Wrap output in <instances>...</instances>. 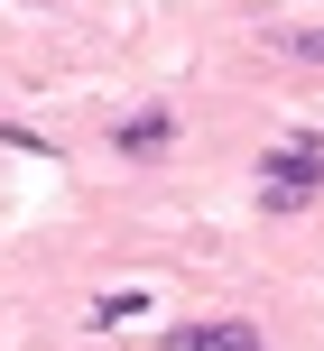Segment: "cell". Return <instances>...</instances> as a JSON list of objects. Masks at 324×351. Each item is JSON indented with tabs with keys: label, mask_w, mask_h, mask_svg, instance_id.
I'll list each match as a JSON object with an SVG mask.
<instances>
[{
	"label": "cell",
	"mask_w": 324,
	"mask_h": 351,
	"mask_svg": "<svg viewBox=\"0 0 324 351\" xmlns=\"http://www.w3.org/2000/svg\"><path fill=\"white\" fill-rule=\"evenodd\" d=\"M259 176H269V185H259V204H269V213H297V204L324 185V139H288V148H269V167H259Z\"/></svg>",
	"instance_id": "obj_1"
},
{
	"label": "cell",
	"mask_w": 324,
	"mask_h": 351,
	"mask_svg": "<svg viewBox=\"0 0 324 351\" xmlns=\"http://www.w3.org/2000/svg\"><path fill=\"white\" fill-rule=\"evenodd\" d=\"M167 351H259V333H251V324H232V315H204V324H176Z\"/></svg>",
	"instance_id": "obj_2"
},
{
	"label": "cell",
	"mask_w": 324,
	"mask_h": 351,
	"mask_svg": "<svg viewBox=\"0 0 324 351\" xmlns=\"http://www.w3.org/2000/svg\"><path fill=\"white\" fill-rule=\"evenodd\" d=\"M167 139H176V121H167V111H130V121H121V158H158Z\"/></svg>",
	"instance_id": "obj_3"
},
{
	"label": "cell",
	"mask_w": 324,
	"mask_h": 351,
	"mask_svg": "<svg viewBox=\"0 0 324 351\" xmlns=\"http://www.w3.org/2000/svg\"><path fill=\"white\" fill-rule=\"evenodd\" d=\"M288 56H306V65H324V28H297V37H288Z\"/></svg>",
	"instance_id": "obj_4"
}]
</instances>
